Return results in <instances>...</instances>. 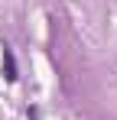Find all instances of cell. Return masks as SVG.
Returning a JSON list of instances; mask_svg holds the SVG:
<instances>
[{
	"label": "cell",
	"instance_id": "obj_1",
	"mask_svg": "<svg viewBox=\"0 0 117 120\" xmlns=\"http://www.w3.org/2000/svg\"><path fill=\"white\" fill-rule=\"evenodd\" d=\"M3 78L10 81V84L16 81V59H13V49L7 42H3Z\"/></svg>",
	"mask_w": 117,
	"mask_h": 120
}]
</instances>
